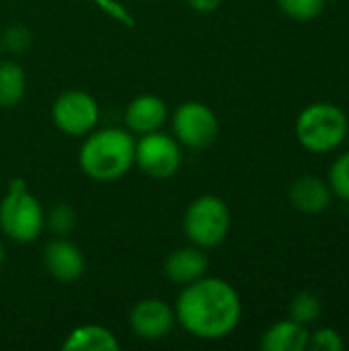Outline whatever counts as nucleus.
<instances>
[{"label": "nucleus", "instance_id": "1", "mask_svg": "<svg viewBox=\"0 0 349 351\" xmlns=\"http://www.w3.org/2000/svg\"><path fill=\"white\" fill-rule=\"evenodd\" d=\"M243 304L239 292L220 278H200L183 288L177 298L175 319L187 333L200 339H222L241 323Z\"/></svg>", "mask_w": 349, "mask_h": 351}, {"label": "nucleus", "instance_id": "24", "mask_svg": "<svg viewBox=\"0 0 349 351\" xmlns=\"http://www.w3.org/2000/svg\"><path fill=\"white\" fill-rule=\"evenodd\" d=\"M2 261H4V247H2V243H0V265H2Z\"/></svg>", "mask_w": 349, "mask_h": 351}, {"label": "nucleus", "instance_id": "13", "mask_svg": "<svg viewBox=\"0 0 349 351\" xmlns=\"http://www.w3.org/2000/svg\"><path fill=\"white\" fill-rule=\"evenodd\" d=\"M331 187L319 177H300L290 187V204L302 214H321L331 206Z\"/></svg>", "mask_w": 349, "mask_h": 351}, {"label": "nucleus", "instance_id": "15", "mask_svg": "<svg viewBox=\"0 0 349 351\" xmlns=\"http://www.w3.org/2000/svg\"><path fill=\"white\" fill-rule=\"evenodd\" d=\"M62 350L66 351H115L119 341L113 333L101 325H82L76 327L64 341Z\"/></svg>", "mask_w": 349, "mask_h": 351}, {"label": "nucleus", "instance_id": "9", "mask_svg": "<svg viewBox=\"0 0 349 351\" xmlns=\"http://www.w3.org/2000/svg\"><path fill=\"white\" fill-rule=\"evenodd\" d=\"M175 311L158 300V298H146L140 300L132 315H130V327L132 331L140 337V339H163L165 335H169L175 327Z\"/></svg>", "mask_w": 349, "mask_h": 351}, {"label": "nucleus", "instance_id": "5", "mask_svg": "<svg viewBox=\"0 0 349 351\" xmlns=\"http://www.w3.org/2000/svg\"><path fill=\"white\" fill-rule=\"evenodd\" d=\"M185 237L200 249L218 247L230 230L228 206L216 195H202L189 204L183 216Z\"/></svg>", "mask_w": 349, "mask_h": 351}, {"label": "nucleus", "instance_id": "11", "mask_svg": "<svg viewBox=\"0 0 349 351\" xmlns=\"http://www.w3.org/2000/svg\"><path fill=\"white\" fill-rule=\"evenodd\" d=\"M167 117H169L167 103L156 95L136 97L125 109L128 130L134 134H140V136L150 134V132H158L165 125Z\"/></svg>", "mask_w": 349, "mask_h": 351}, {"label": "nucleus", "instance_id": "8", "mask_svg": "<svg viewBox=\"0 0 349 351\" xmlns=\"http://www.w3.org/2000/svg\"><path fill=\"white\" fill-rule=\"evenodd\" d=\"M53 123L68 136H84L99 121V105L84 90L62 93L51 107Z\"/></svg>", "mask_w": 349, "mask_h": 351}, {"label": "nucleus", "instance_id": "2", "mask_svg": "<svg viewBox=\"0 0 349 351\" xmlns=\"http://www.w3.org/2000/svg\"><path fill=\"white\" fill-rule=\"evenodd\" d=\"M136 160V140L128 130L105 128L91 134L78 154L80 169L95 181L123 177Z\"/></svg>", "mask_w": 349, "mask_h": 351}, {"label": "nucleus", "instance_id": "12", "mask_svg": "<svg viewBox=\"0 0 349 351\" xmlns=\"http://www.w3.org/2000/svg\"><path fill=\"white\" fill-rule=\"evenodd\" d=\"M208 271V257L200 247H181L175 249L165 261V276L179 286H187Z\"/></svg>", "mask_w": 349, "mask_h": 351}, {"label": "nucleus", "instance_id": "18", "mask_svg": "<svg viewBox=\"0 0 349 351\" xmlns=\"http://www.w3.org/2000/svg\"><path fill=\"white\" fill-rule=\"evenodd\" d=\"M327 0H278L280 10L294 21H313L325 10Z\"/></svg>", "mask_w": 349, "mask_h": 351}, {"label": "nucleus", "instance_id": "25", "mask_svg": "<svg viewBox=\"0 0 349 351\" xmlns=\"http://www.w3.org/2000/svg\"><path fill=\"white\" fill-rule=\"evenodd\" d=\"M0 47H2V43H0Z\"/></svg>", "mask_w": 349, "mask_h": 351}, {"label": "nucleus", "instance_id": "6", "mask_svg": "<svg viewBox=\"0 0 349 351\" xmlns=\"http://www.w3.org/2000/svg\"><path fill=\"white\" fill-rule=\"evenodd\" d=\"M173 132L177 142L183 146L208 148L218 138L220 123L208 105L200 101H187L179 105L173 115Z\"/></svg>", "mask_w": 349, "mask_h": 351}, {"label": "nucleus", "instance_id": "16", "mask_svg": "<svg viewBox=\"0 0 349 351\" xmlns=\"http://www.w3.org/2000/svg\"><path fill=\"white\" fill-rule=\"evenodd\" d=\"M27 78L19 64L0 62V107L10 109L19 105L25 97Z\"/></svg>", "mask_w": 349, "mask_h": 351}, {"label": "nucleus", "instance_id": "4", "mask_svg": "<svg viewBox=\"0 0 349 351\" xmlns=\"http://www.w3.org/2000/svg\"><path fill=\"white\" fill-rule=\"evenodd\" d=\"M0 228L16 243H31L45 228V212L23 181H12L0 202Z\"/></svg>", "mask_w": 349, "mask_h": 351}, {"label": "nucleus", "instance_id": "14", "mask_svg": "<svg viewBox=\"0 0 349 351\" xmlns=\"http://www.w3.org/2000/svg\"><path fill=\"white\" fill-rule=\"evenodd\" d=\"M311 333L304 325L288 319L272 325L261 337V350L265 351H304L309 350Z\"/></svg>", "mask_w": 349, "mask_h": 351}, {"label": "nucleus", "instance_id": "19", "mask_svg": "<svg viewBox=\"0 0 349 351\" xmlns=\"http://www.w3.org/2000/svg\"><path fill=\"white\" fill-rule=\"evenodd\" d=\"M329 187L333 195L349 202V152L333 160L329 169Z\"/></svg>", "mask_w": 349, "mask_h": 351}, {"label": "nucleus", "instance_id": "3", "mask_svg": "<svg viewBox=\"0 0 349 351\" xmlns=\"http://www.w3.org/2000/svg\"><path fill=\"white\" fill-rule=\"evenodd\" d=\"M348 115L333 103H313L296 119L300 146L315 154L337 150L348 140Z\"/></svg>", "mask_w": 349, "mask_h": 351}, {"label": "nucleus", "instance_id": "21", "mask_svg": "<svg viewBox=\"0 0 349 351\" xmlns=\"http://www.w3.org/2000/svg\"><path fill=\"white\" fill-rule=\"evenodd\" d=\"M309 348L315 351H344L346 343H344V337L339 335L337 329L323 327V329H319V331H315L311 335Z\"/></svg>", "mask_w": 349, "mask_h": 351}, {"label": "nucleus", "instance_id": "10", "mask_svg": "<svg viewBox=\"0 0 349 351\" xmlns=\"http://www.w3.org/2000/svg\"><path fill=\"white\" fill-rule=\"evenodd\" d=\"M43 263L49 276L60 282H74L84 274V257L80 249L66 239H56L45 245Z\"/></svg>", "mask_w": 349, "mask_h": 351}, {"label": "nucleus", "instance_id": "7", "mask_svg": "<svg viewBox=\"0 0 349 351\" xmlns=\"http://www.w3.org/2000/svg\"><path fill=\"white\" fill-rule=\"evenodd\" d=\"M146 175L154 179H169L181 167V148L177 138L160 132L144 134L136 142V160Z\"/></svg>", "mask_w": 349, "mask_h": 351}, {"label": "nucleus", "instance_id": "20", "mask_svg": "<svg viewBox=\"0 0 349 351\" xmlns=\"http://www.w3.org/2000/svg\"><path fill=\"white\" fill-rule=\"evenodd\" d=\"M76 224V214L68 204H58L49 210V214L45 216V226L58 234V237H66Z\"/></svg>", "mask_w": 349, "mask_h": 351}, {"label": "nucleus", "instance_id": "23", "mask_svg": "<svg viewBox=\"0 0 349 351\" xmlns=\"http://www.w3.org/2000/svg\"><path fill=\"white\" fill-rule=\"evenodd\" d=\"M189 2V6L195 10V12H214L220 4H222V0H187Z\"/></svg>", "mask_w": 349, "mask_h": 351}, {"label": "nucleus", "instance_id": "26", "mask_svg": "<svg viewBox=\"0 0 349 351\" xmlns=\"http://www.w3.org/2000/svg\"><path fill=\"white\" fill-rule=\"evenodd\" d=\"M348 136H349V132H348Z\"/></svg>", "mask_w": 349, "mask_h": 351}, {"label": "nucleus", "instance_id": "22", "mask_svg": "<svg viewBox=\"0 0 349 351\" xmlns=\"http://www.w3.org/2000/svg\"><path fill=\"white\" fill-rule=\"evenodd\" d=\"M0 43L10 51H23L31 43V33L25 27H10V29H6Z\"/></svg>", "mask_w": 349, "mask_h": 351}, {"label": "nucleus", "instance_id": "17", "mask_svg": "<svg viewBox=\"0 0 349 351\" xmlns=\"http://www.w3.org/2000/svg\"><path fill=\"white\" fill-rule=\"evenodd\" d=\"M321 313H323L321 298L313 292H300L290 302V319L304 325V327L317 323Z\"/></svg>", "mask_w": 349, "mask_h": 351}]
</instances>
